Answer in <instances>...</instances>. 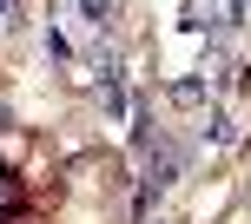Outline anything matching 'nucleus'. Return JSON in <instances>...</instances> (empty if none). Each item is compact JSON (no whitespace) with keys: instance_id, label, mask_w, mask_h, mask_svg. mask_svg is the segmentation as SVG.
Listing matches in <instances>:
<instances>
[{"instance_id":"nucleus-1","label":"nucleus","mask_w":251,"mask_h":224,"mask_svg":"<svg viewBox=\"0 0 251 224\" xmlns=\"http://www.w3.org/2000/svg\"><path fill=\"white\" fill-rule=\"evenodd\" d=\"M13 20H20V0H0V33H7Z\"/></svg>"}]
</instances>
